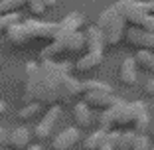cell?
<instances>
[{
  "label": "cell",
  "instance_id": "obj_1",
  "mask_svg": "<svg viewBox=\"0 0 154 150\" xmlns=\"http://www.w3.org/2000/svg\"><path fill=\"white\" fill-rule=\"evenodd\" d=\"M81 97V81L73 77V65L67 61L45 59L28 61L24 101H36L40 105H67Z\"/></svg>",
  "mask_w": 154,
  "mask_h": 150
},
{
  "label": "cell",
  "instance_id": "obj_2",
  "mask_svg": "<svg viewBox=\"0 0 154 150\" xmlns=\"http://www.w3.org/2000/svg\"><path fill=\"white\" fill-rule=\"evenodd\" d=\"M59 32V22H38V20H20L6 32L10 46H26L36 40H55Z\"/></svg>",
  "mask_w": 154,
  "mask_h": 150
},
{
  "label": "cell",
  "instance_id": "obj_3",
  "mask_svg": "<svg viewBox=\"0 0 154 150\" xmlns=\"http://www.w3.org/2000/svg\"><path fill=\"white\" fill-rule=\"evenodd\" d=\"M97 28L103 32L105 40H107V46L115 47L119 46L122 40H125V18L122 14L117 10V6H109L99 14L97 18Z\"/></svg>",
  "mask_w": 154,
  "mask_h": 150
},
{
  "label": "cell",
  "instance_id": "obj_4",
  "mask_svg": "<svg viewBox=\"0 0 154 150\" xmlns=\"http://www.w3.org/2000/svg\"><path fill=\"white\" fill-rule=\"evenodd\" d=\"M115 6H117V10L122 14L125 24H128L131 28H140V30L154 32V18L148 16V14L140 8V2H138V0H117Z\"/></svg>",
  "mask_w": 154,
  "mask_h": 150
},
{
  "label": "cell",
  "instance_id": "obj_5",
  "mask_svg": "<svg viewBox=\"0 0 154 150\" xmlns=\"http://www.w3.org/2000/svg\"><path fill=\"white\" fill-rule=\"evenodd\" d=\"M59 117H61V105H51L50 109L45 111V115L42 117V121L36 124V128H34V136L38 138V140H48V138L51 136V132H54L55 124H57Z\"/></svg>",
  "mask_w": 154,
  "mask_h": 150
},
{
  "label": "cell",
  "instance_id": "obj_6",
  "mask_svg": "<svg viewBox=\"0 0 154 150\" xmlns=\"http://www.w3.org/2000/svg\"><path fill=\"white\" fill-rule=\"evenodd\" d=\"M125 41L134 50H154V32L140 30V28H131L125 34Z\"/></svg>",
  "mask_w": 154,
  "mask_h": 150
},
{
  "label": "cell",
  "instance_id": "obj_7",
  "mask_svg": "<svg viewBox=\"0 0 154 150\" xmlns=\"http://www.w3.org/2000/svg\"><path fill=\"white\" fill-rule=\"evenodd\" d=\"M81 138L79 127H67L51 140V150H73V146Z\"/></svg>",
  "mask_w": 154,
  "mask_h": 150
},
{
  "label": "cell",
  "instance_id": "obj_8",
  "mask_svg": "<svg viewBox=\"0 0 154 150\" xmlns=\"http://www.w3.org/2000/svg\"><path fill=\"white\" fill-rule=\"evenodd\" d=\"M121 97H117L113 91H95V93H87L83 95V101L89 105L91 109H97V111H105L109 109L111 105H115Z\"/></svg>",
  "mask_w": 154,
  "mask_h": 150
},
{
  "label": "cell",
  "instance_id": "obj_9",
  "mask_svg": "<svg viewBox=\"0 0 154 150\" xmlns=\"http://www.w3.org/2000/svg\"><path fill=\"white\" fill-rule=\"evenodd\" d=\"M101 63H103V54H99V51H87L83 57L77 59V63L73 65V71L79 73V75H85V73L97 69Z\"/></svg>",
  "mask_w": 154,
  "mask_h": 150
},
{
  "label": "cell",
  "instance_id": "obj_10",
  "mask_svg": "<svg viewBox=\"0 0 154 150\" xmlns=\"http://www.w3.org/2000/svg\"><path fill=\"white\" fill-rule=\"evenodd\" d=\"M32 142V132L28 127H16L14 130H10L8 136V148L10 150H26Z\"/></svg>",
  "mask_w": 154,
  "mask_h": 150
},
{
  "label": "cell",
  "instance_id": "obj_11",
  "mask_svg": "<svg viewBox=\"0 0 154 150\" xmlns=\"http://www.w3.org/2000/svg\"><path fill=\"white\" fill-rule=\"evenodd\" d=\"M73 118L79 128H89L93 124V109L85 101H77L73 105Z\"/></svg>",
  "mask_w": 154,
  "mask_h": 150
},
{
  "label": "cell",
  "instance_id": "obj_12",
  "mask_svg": "<svg viewBox=\"0 0 154 150\" xmlns=\"http://www.w3.org/2000/svg\"><path fill=\"white\" fill-rule=\"evenodd\" d=\"M85 40H87V51H99V54H103V50L107 47V40H105L103 32L97 28V24L87 28Z\"/></svg>",
  "mask_w": 154,
  "mask_h": 150
},
{
  "label": "cell",
  "instance_id": "obj_13",
  "mask_svg": "<svg viewBox=\"0 0 154 150\" xmlns=\"http://www.w3.org/2000/svg\"><path fill=\"white\" fill-rule=\"evenodd\" d=\"M119 79H121V83H125V85H128V87L136 83V79H138V67H136L134 57L122 59L121 69H119Z\"/></svg>",
  "mask_w": 154,
  "mask_h": 150
},
{
  "label": "cell",
  "instance_id": "obj_14",
  "mask_svg": "<svg viewBox=\"0 0 154 150\" xmlns=\"http://www.w3.org/2000/svg\"><path fill=\"white\" fill-rule=\"evenodd\" d=\"M83 22H85V18H83L81 12H71V14H67V16L59 22V32H57V36H65V34L77 32V30L83 26Z\"/></svg>",
  "mask_w": 154,
  "mask_h": 150
},
{
  "label": "cell",
  "instance_id": "obj_15",
  "mask_svg": "<svg viewBox=\"0 0 154 150\" xmlns=\"http://www.w3.org/2000/svg\"><path fill=\"white\" fill-rule=\"evenodd\" d=\"M121 107H122V99H119L115 105H111L109 109L101 111V115H99V127L105 128V130H113L115 121H117V115H119V111H121Z\"/></svg>",
  "mask_w": 154,
  "mask_h": 150
},
{
  "label": "cell",
  "instance_id": "obj_16",
  "mask_svg": "<svg viewBox=\"0 0 154 150\" xmlns=\"http://www.w3.org/2000/svg\"><path fill=\"white\" fill-rule=\"evenodd\" d=\"M107 134H109V130H105L101 127H99V130H93L83 140V150H101L105 146V142H107Z\"/></svg>",
  "mask_w": 154,
  "mask_h": 150
},
{
  "label": "cell",
  "instance_id": "obj_17",
  "mask_svg": "<svg viewBox=\"0 0 154 150\" xmlns=\"http://www.w3.org/2000/svg\"><path fill=\"white\" fill-rule=\"evenodd\" d=\"M134 61H136V67L140 69V71L154 73V51L152 50H136Z\"/></svg>",
  "mask_w": 154,
  "mask_h": 150
},
{
  "label": "cell",
  "instance_id": "obj_18",
  "mask_svg": "<svg viewBox=\"0 0 154 150\" xmlns=\"http://www.w3.org/2000/svg\"><path fill=\"white\" fill-rule=\"evenodd\" d=\"M95 91H113V87L109 85V83L105 81H99V79H95V81H81V97L87 95V93H95Z\"/></svg>",
  "mask_w": 154,
  "mask_h": 150
},
{
  "label": "cell",
  "instance_id": "obj_19",
  "mask_svg": "<svg viewBox=\"0 0 154 150\" xmlns=\"http://www.w3.org/2000/svg\"><path fill=\"white\" fill-rule=\"evenodd\" d=\"M22 20V16H20V12H10V14H0V36H6V32H8L12 26H16V24Z\"/></svg>",
  "mask_w": 154,
  "mask_h": 150
},
{
  "label": "cell",
  "instance_id": "obj_20",
  "mask_svg": "<svg viewBox=\"0 0 154 150\" xmlns=\"http://www.w3.org/2000/svg\"><path fill=\"white\" fill-rule=\"evenodd\" d=\"M40 109H42L40 103H36V101H30V103H26L22 109L18 111V118H20V121H24V123H26V121H32V118L36 117L38 113H40Z\"/></svg>",
  "mask_w": 154,
  "mask_h": 150
},
{
  "label": "cell",
  "instance_id": "obj_21",
  "mask_svg": "<svg viewBox=\"0 0 154 150\" xmlns=\"http://www.w3.org/2000/svg\"><path fill=\"white\" fill-rule=\"evenodd\" d=\"M26 6V0H0V14L20 12Z\"/></svg>",
  "mask_w": 154,
  "mask_h": 150
},
{
  "label": "cell",
  "instance_id": "obj_22",
  "mask_svg": "<svg viewBox=\"0 0 154 150\" xmlns=\"http://www.w3.org/2000/svg\"><path fill=\"white\" fill-rule=\"evenodd\" d=\"M26 8L34 18H42L45 14V10H48V6H45L44 0H26Z\"/></svg>",
  "mask_w": 154,
  "mask_h": 150
},
{
  "label": "cell",
  "instance_id": "obj_23",
  "mask_svg": "<svg viewBox=\"0 0 154 150\" xmlns=\"http://www.w3.org/2000/svg\"><path fill=\"white\" fill-rule=\"evenodd\" d=\"M138 132L128 128V130H121V142H119V150H131V146L134 144V138Z\"/></svg>",
  "mask_w": 154,
  "mask_h": 150
},
{
  "label": "cell",
  "instance_id": "obj_24",
  "mask_svg": "<svg viewBox=\"0 0 154 150\" xmlns=\"http://www.w3.org/2000/svg\"><path fill=\"white\" fill-rule=\"evenodd\" d=\"M150 146H152V140H150V136L146 134V132H138L134 138V144L131 146V150H148Z\"/></svg>",
  "mask_w": 154,
  "mask_h": 150
},
{
  "label": "cell",
  "instance_id": "obj_25",
  "mask_svg": "<svg viewBox=\"0 0 154 150\" xmlns=\"http://www.w3.org/2000/svg\"><path fill=\"white\" fill-rule=\"evenodd\" d=\"M119 142H121V130H109L105 146L111 150H119Z\"/></svg>",
  "mask_w": 154,
  "mask_h": 150
},
{
  "label": "cell",
  "instance_id": "obj_26",
  "mask_svg": "<svg viewBox=\"0 0 154 150\" xmlns=\"http://www.w3.org/2000/svg\"><path fill=\"white\" fill-rule=\"evenodd\" d=\"M8 136H10V130L6 127H0V148L8 146Z\"/></svg>",
  "mask_w": 154,
  "mask_h": 150
},
{
  "label": "cell",
  "instance_id": "obj_27",
  "mask_svg": "<svg viewBox=\"0 0 154 150\" xmlns=\"http://www.w3.org/2000/svg\"><path fill=\"white\" fill-rule=\"evenodd\" d=\"M140 8L144 10L148 16H152V18H154V0H152V2H140Z\"/></svg>",
  "mask_w": 154,
  "mask_h": 150
},
{
  "label": "cell",
  "instance_id": "obj_28",
  "mask_svg": "<svg viewBox=\"0 0 154 150\" xmlns=\"http://www.w3.org/2000/svg\"><path fill=\"white\" fill-rule=\"evenodd\" d=\"M144 93H146V95H152V97H154V77H150L148 81L144 83Z\"/></svg>",
  "mask_w": 154,
  "mask_h": 150
},
{
  "label": "cell",
  "instance_id": "obj_29",
  "mask_svg": "<svg viewBox=\"0 0 154 150\" xmlns=\"http://www.w3.org/2000/svg\"><path fill=\"white\" fill-rule=\"evenodd\" d=\"M4 113H6V103L0 101V117H4Z\"/></svg>",
  "mask_w": 154,
  "mask_h": 150
},
{
  "label": "cell",
  "instance_id": "obj_30",
  "mask_svg": "<svg viewBox=\"0 0 154 150\" xmlns=\"http://www.w3.org/2000/svg\"><path fill=\"white\" fill-rule=\"evenodd\" d=\"M45 2V6H48V8H54L55 4H57V0H44Z\"/></svg>",
  "mask_w": 154,
  "mask_h": 150
},
{
  "label": "cell",
  "instance_id": "obj_31",
  "mask_svg": "<svg viewBox=\"0 0 154 150\" xmlns=\"http://www.w3.org/2000/svg\"><path fill=\"white\" fill-rule=\"evenodd\" d=\"M26 150H44V148H42V146H32V144H30Z\"/></svg>",
  "mask_w": 154,
  "mask_h": 150
},
{
  "label": "cell",
  "instance_id": "obj_32",
  "mask_svg": "<svg viewBox=\"0 0 154 150\" xmlns=\"http://www.w3.org/2000/svg\"><path fill=\"white\" fill-rule=\"evenodd\" d=\"M148 132H150V140L154 142V127H150V128H148Z\"/></svg>",
  "mask_w": 154,
  "mask_h": 150
},
{
  "label": "cell",
  "instance_id": "obj_33",
  "mask_svg": "<svg viewBox=\"0 0 154 150\" xmlns=\"http://www.w3.org/2000/svg\"><path fill=\"white\" fill-rule=\"evenodd\" d=\"M101 150H111V148H107V146H103V148H101Z\"/></svg>",
  "mask_w": 154,
  "mask_h": 150
},
{
  "label": "cell",
  "instance_id": "obj_34",
  "mask_svg": "<svg viewBox=\"0 0 154 150\" xmlns=\"http://www.w3.org/2000/svg\"><path fill=\"white\" fill-rule=\"evenodd\" d=\"M0 150H10V148H8V146H4V148H0Z\"/></svg>",
  "mask_w": 154,
  "mask_h": 150
},
{
  "label": "cell",
  "instance_id": "obj_35",
  "mask_svg": "<svg viewBox=\"0 0 154 150\" xmlns=\"http://www.w3.org/2000/svg\"><path fill=\"white\" fill-rule=\"evenodd\" d=\"M148 150H154V146H150V148H148Z\"/></svg>",
  "mask_w": 154,
  "mask_h": 150
},
{
  "label": "cell",
  "instance_id": "obj_36",
  "mask_svg": "<svg viewBox=\"0 0 154 150\" xmlns=\"http://www.w3.org/2000/svg\"><path fill=\"white\" fill-rule=\"evenodd\" d=\"M0 63H2V57H0Z\"/></svg>",
  "mask_w": 154,
  "mask_h": 150
},
{
  "label": "cell",
  "instance_id": "obj_37",
  "mask_svg": "<svg viewBox=\"0 0 154 150\" xmlns=\"http://www.w3.org/2000/svg\"><path fill=\"white\" fill-rule=\"evenodd\" d=\"M152 51H154V50H152Z\"/></svg>",
  "mask_w": 154,
  "mask_h": 150
}]
</instances>
